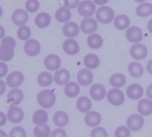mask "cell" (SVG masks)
Returning <instances> with one entry per match:
<instances>
[{
	"label": "cell",
	"mask_w": 152,
	"mask_h": 137,
	"mask_svg": "<svg viewBox=\"0 0 152 137\" xmlns=\"http://www.w3.org/2000/svg\"><path fill=\"white\" fill-rule=\"evenodd\" d=\"M126 82H127L126 77L123 73H120V72L114 73L109 78V84L113 88L121 89L123 87L125 86Z\"/></svg>",
	"instance_id": "obj_28"
},
{
	"label": "cell",
	"mask_w": 152,
	"mask_h": 137,
	"mask_svg": "<svg viewBox=\"0 0 152 137\" xmlns=\"http://www.w3.org/2000/svg\"><path fill=\"white\" fill-rule=\"evenodd\" d=\"M37 82L42 87H48L54 83V75L49 71H42L38 75Z\"/></svg>",
	"instance_id": "obj_33"
},
{
	"label": "cell",
	"mask_w": 152,
	"mask_h": 137,
	"mask_svg": "<svg viewBox=\"0 0 152 137\" xmlns=\"http://www.w3.org/2000/svg\"><path fill=\"white\" fill-rule=\"evenodd\" d=\"M90 97L91 100L100 102L107 97V91L106 87L100 83H94L90 87Z\"/></svg>",
	"instance_id": "obj_6"
},
{
	"label": "cell",
	"mask_w": 152,
	"mask_h": 137,
	"mask_svg": "<svg viewBox=\"0 0 152 137\" xmlns=\"http://www.w3.org/2000/svg\"><path fill=\"white\" fill-rule=\"evenodd\" d=\"M63 2H64V6L71 10V9L77 8L81 1L80 0H63Z\"/></svg>",
	"instance_id": "obj_44"
},
{
	"label": "cell",
	"mask_w": 152,
	"mask_h": 137,
	"mask_svg": "<svg viewBox=\"0 0 152 137\" xmlns=\"http://www.w3.org/2000/svg\"><path fill=\"white\" fill-rule=\"evenodd\" d=\"M135 2H137V3H139L140 5V4H143V3H145L146 2V0H134Z\"/></svg>",
	"instance_id": "obj_55"
},
{
	"label": "cell",
	"mask_w": 152,
	"mask_h": 137,
	"mask_svg": "<svg viewBox=\"0 0 152 137\" xmlns=\"http://www.w3.org/2000/svg\"><path fill=\"white\" fill-rule=\"evenodd\" d=\"M25 8L28 13H36L39 9V2L38 0H27L25 3Z\"/></svg>",
	"instance_id": "obj_42"
},
{
	"label": "cell",
	"mask_w": 152,
	"mask_h": 137,
	"mask_svg": "<svg viewBox=\"0 0 152 137\" xmlns=\"http://www.w3.org/2000/svg\"><path fill=\"white\" fill-rule=\"evenodd\" d=\"M31 30L30 27L26 25L21 26L17 30V37L22 41H25V42L28 41L29 39H31Z\"/></svg>",
	"instance_id": "obj_38"
},
{
	"label": "cell",
	"mask_w": 152,
	"mask_h": 137,
	"mask_svg": "<svg viewBox=\"0 0 152 137\" xmlns=\"http://www.w3.org/2000/svg\"><path fill=\"white\" fill-rule=\"evenodd\" d=\"M76 108L82 113H88L89 111L92 110V100L91 97H87L85 95L78 97L76 101Z\"/></svg>",
	"instance_id": "obj_23"
},
{
	"label": "cell",
	"mask_w": 152,
	"mask_h": 137,
	"mask_svg": "<svg viewBox=\"0 0 152 137\" xmlns=\"http://www.w3.org/2000/svg\"><path fill=\"white\" fill-rule=\"evenodd\" d=\"M69 115L64 110H57L53 115V123L60 128L65 127L69 123Z\"/></svg>",
	"instance_id": "obj_24"
},
{
	"label": "cell",
	"mask_w": 152,
	"mask_h": 137,
	"mask_svg": "<svg viewBox=\"0 0 152 137\" xmlns=\"http://www.w3.org/2000/svg\"><path fill=\"white\" fill-rule=\"evenodd\" d=\"M9 137H27L26 130L22 126H15L13 127L8 134Z\"/></svg>",
	"instance_id": "obj_40"
},
{
	"label": "cell",
	"mask_w": 152,
	"mask_h": 137,
	"mask_svg": "<svg viewBox=\"0 0 152 137\" xmlns=\"http://www.w3.org/2000/svg\"><path fill=\"white\" fill-rule=\"evenodd\" d=\"M51 132H52L51 128L48 124L41 125H35L33 129V133L35 137H50Z\"/></svg>",
	"instance_id": "obj_37"
},
{
	"label": "cell",
	"mask_w": 152,
	"mask_h": 137,
	"mask_svg": "<svg viewBox=\"0 0 152 137\" xmlns=\"http://www.w3.org/2000/svg\"><path fill=\"white\" fill-rule=\"evenodd\" d=\"M77 11L81 16L84 18H90L96 14V4L92 0H83V1L80 2L77 7Z\"/></svg>",
	"instance_id": "obj_4"
},
{
	"label": "cell",
	"mask_w": 152,
	"mask_h": 137,
	"mask_svg": "<svg viewBox=\"0 0 152 137\" xmlns=\"http://www.w3.org/2000/svg\"><path fill=\"white\" fill-rule=\"evenodd\" d=\"M81 92V86L78 84V82L70 81L68 84L64 86V93L66 97L68 98H75L78 97Z\"/></svg>",
	"instance_id": "obj_25"
},
{
	"label": "cell",
	"mask_w": 152,
	"mask_h": 137,
	"mask_svg": "<svg viewBox=\"0 0 152 137\" xmlns=\"http://www.w3.org/2000/svg\"><path fill=\"white\" fill-rule=\"evenodd\" d=\"M7 115L5 114L3 111H0V126H4L7 122Z\"/></svg>",
	"instance_id": "obj_47"
},
{
	"label": "cell",
	"mask_w": 152,
	"mask_h": 137,
	"mask_svg": "<svg viewBox=\"0 0 152 137\" xmlns=\"http://www.w3.org/2000/svg\"><path fill=\"white\" fill-rule=\"evenodd\" d=\"M130 55L132 59H134L136 61H141L144 60L148 53V48L145 45L143 44H134L132 45V47L130 48Z\"/></svg>",
	"instance_id": "obj_8"
},
{
	"label": "cell",
	"mask_w": 152,
	"mask_h": 137,
	"mask_svg": "<svg viewBox=\"0 0 152 137\" xmlns=\"http://www.w3.org/2000/svg\"><path fill=\"white\" fill-rule=\"evenodd\" d=\"M51 16L50 14H48V13L45 12H41L39 14L36 15L35 19H34V22L35 25L39 28V29H45L47 27H48L51 23Z\"/></svg>",
	"instance_id": "obj_29"
},
{
	"label": "cell",
	"mask_w": 152,
	"mask_h": 137,
	"mask_svg": "<svg viewBox=\"0 0 152 137\" xmlns=\"http://www.w3.org/2000/svg\"><path fill=\"white\" fill-rule=\"evenodd\" d=\"M63 50L64 52L70 56L76 55L80 53V45L74 38H67L63 43Z\"/></svg>",
	"instance_id": "obj_18"
},
{
	"label": "cell",
	"mask_w": 152,
	"mask_h": 137,
	"mask_svg": "<svg viewBox=\"0 0 152 137\" xmlns=\"http://www.w3.org/2000/svg\"><path fill=\"white\" fill-rule=\"evenodd\" d=\"M6 36V30L3 26L0 25V39H3Z\"/></svg>",
	"instance_id": "obj_52"
},
{
	"label": "cell",
	"mask_w": 152,
	"mask_h": 137,
	"mask_svg": "<svg viewBox=\"0 0 152 137\" xmlns=\"http://www.w3.org/2000/svg\"><path fill=\"white\" fill-rule=\"evenodd\" d=\"M55 17L58 22L65 24L68 22H70V20H71V17H72L71 10L66 8L65 6H62L56 10V12L55 14Z\"/></svg>",
	"instance_id": "obj_32"
},
{
	"label": "cell",
	"mask_w": 152,
	"mask_h": 137,
	"mask_svg": "<svg viewBox=\"0 0 152 137\" xmlns=\"http://www.w3.org/2000/svg\"><path fill=\"white\" fill-rule=\"evenodd\" d=\"M7 73H8V65L4 61H0V79L7 76Z\"/></svg>",
	"instance_id": "obj_46"
},
{
	"label": "cell",
	"mask_w": 152,
	"mask_h": 137,
	"mask_svg": "<svg viewBox=\"0 0 152 137\" xmlns=\"http://www.w3.org/2000/svg\"><path fill=\"white\" fill-rule=\"evenodd\" d=\"M147 27H148V30L149 31V33H151V34H152V19L148 21Z\"/></svg>",
	"instance_id": "obj_53"
},
{
	"label": "cell",
	"mask_w": 152,
	"mask_h": 137,
	"mask_svg": "<svg viewBox=\"0 0 152 137\" xmlns=\"http://www.w3.org/2000/svg\"><path fill=\"white\" fill-rule=\"evenodd\" d=\"M94 81V74L92 71L88 68H83L80 70L77 73V82L81 87H88L91 86Z\"/></svg>",
	"instance_id": "obj_9"
},
{
	"label": "cell",
	"mask_w": 152,
	"mask_h": 137,
	"mask_svg": "<svg viewBox=\"0 0 152 137\" xmlns=\"http://www.w3.org/2000/svg\"><path fill=\"white\" fill-rule=\"evenodd\" d=\"M146 70H147V71L148 72V74H150V75L152 76V59L149 60V61L147 62Z\"/></svg>",
	"instance_id": "obj_50"
},
{
	"label": "cell",
	"mask_w": 152,
	"mask_h": 137,
	"mask_svg": "<svg viewBox=\"0 0 152 137\" xmlns=\"http://www.w3.org/2000/svg\"><path fill=\"white\" fill-rule=\"evenodd\" d=\"M12 22L15 25L18 27L26 25V23L29 22L28 12L22 8L16 9L12 14Z\"/></svg>",
	"instance_id": "obj_17"
},
{
	"label": "cell",
	"mask_w": 152,
	"mask_h": 137,
	"mask_svg": "<svg viewBox=\"0 0 152 137\" xmlns=\"http://www.w3.org/2000/svg\"><path fill=\"white\" fill-rule=\"evenodd\" d=\"M71 81V73L64 68H61L60 70L55 71L54 82L58 86H65Z\"/></svg>",
	"instance_id": "obj_19"
},
{
	"label": "cell",
	"mask_w": 152,
	"mask_h": 137,
	"mask_svg": "<svg viewBox=\"0 0 152 137\" xmlns=\"http://www.w3.org/2000/svg\"><path fill=\"white\" fill-rule=\"evenodd\" d=\"M92 1L96 4V5H99V6H105L109 0H92Z\"/></svg>",
	"instance_id": "obj_51"
},
{
	"label": "cell",
	"mask_w": 152,
	"mask_h": 137,
	"mask_svg": "<svg viewBox=\"0 0 152 137\" xmlns=\"http://www.w3.org/2000/svg\"><path fill=\"white\" fill-rule=\"evenodd\" d=\"M103 44H104L103 37L98 33H93L91 35H89L87 37V45L91 49L98 50L102 47Z\"/></svg>",
	"instance_id": "obj_30"
},
{
	"label": "cell",
	"mask_w": 152,
	"mask_h": 137,
	"mask_svg": "<svg viewBox=\"0 0 152 137\" xmlns=\"http://www.w3.org/2000/svg\"><path fill=\"white\" fill-rule=\"evenodd\" d=\"M2 15H3V8L1 6H0V18L2 17Z\"/></svg>",
	"instance_id": "obj_56"
},
{
	"label": "cell",
	"mask_w": 152,
	"mask_h": 137,
	"mask_svg": "<svg viewBox=\"0 0 152 137\" xmlns=\"http://www.w3.org/2000/svg\"><path fill=\"white\" fill-rule=\"evenodd\" d=\"M91 137H108L107 129L101 125L92 128L91 132Z\"/></svg>",
	"instance_id": "obj_41"
},
{
	"label": "cell",
	"mask_w": 152,
	"mask_h": 137,
	"mask_svg": "<svg viewBox=\"0 0 152 137\" xmlns=\"http://www.w3.org/2000/svg\"><path fill=\"white\" fill-rule=\"evenodd\" d=\"M15 56V49L7 45H0V61H9Z\"/></svg>",
	"instance_id": "obj_35"
},
{
	"label": "cell",
	"mask_w": 152,
	"mask_h": 137,
	"mask_svg": "<svg viewBox=\"0 0 152 137\" xmlns=\"http://www.w3.org/2000/svg\"><path fill=\"white\" fill-rule=\"evenodd\" d=\"M115 18V11L109 6H103L99 7L96 12V20L102 24H109L114 22Z\"/></svg>",
	"instance_id": "obj_2"
},
{
	"label": "cell",
	"mask_w": 152,
	"mask_h": 137,
	"mask_svg": "<svg viewBox=\"0 0 152 137\" xmlns=\"http://www.w3.org/2000/svg\"><path fill=\"white\" fill-rule=\"evenodd\" d=\"M61 58L55 53L48 54L44 59V66L49 71H56L61 68Z\"/></svg>",
	"instance_id": "obj_7"
},
{
	"label": "cell",
	"mask_w": 152,
	"mask_h": 137,
	"mask_svg": "<svg viewBox=\"0 0 152 137\" xmlns=\"http://www.w3.org/2000/svg\"><path fill=\"white\" fill-rule=\"evenodd\" d=\"M7 115L8 120L14 124H19L24 118V111L19 106H10Z\"/></svg>",
	"instance_id": "obj_15"
},
{
	"label": "cell",
	"mask_w": 152,
	"mask_h": 137,
	"mask_svg": "<svg viewBox=\"0 0 152 137\" xmlns=\"http://www.w3.org/2000/svg\"><path fill=\"white\" fill-rule=\"evenodd\" d=\"M50 137H67V133L64 128L57 127L51 132Z\"/></svg>",
	"instance_id": "obj_45"
},
{
	"label": "cell",
	"mask_w": 152,
	"mask_h": 137,
	"mask_svg": "<svg viewBox=\"0 0 152 137\" xmlns=\"http://www.w3.org/2000/svg\"><path fill=\"white\" fill-rule=\"evenodd\" d=\"M99 28L98 21L92 17L90 18H84L81 23H80V29L81 30L87 35H91L97 31Z\"/></svg>",
	"instance_id": "obj_13"
},
{
	"label": "cell",
	"mask_w": 152,
	"mask_h": 137,
	"mask_svg": "<svg viewBox=\"0 0 152 137\" xmlns=\"http://www.w3.org/2000/svg\"><path fill=\"white\" fill-rule=\"evenodd\" d=\"M0 45H7V46H10V47L15 49V46H16V42H15V38L12 37H5L1 40Z\"/></svg>",
	"instance_id": "obj_43"
},
{
	"label": "cell",
	"mask_w": 152,
	"mask_h": 137,
	"mask_svg": "<svg viewBox=\"0 0 152 137\" xmlns=\"http://www.w3.org/2000/svg\"><path fill=\"white\" fill-rule=\"evenodd\" d=\"M114 26L118 30H124L130 28L131 21L126 14H118L114 20Z\"/></svg>",
	"instance_id": "obj_31"
},
{
	"label": "cell",
	"mask_w": 152,
	"mask_h": 137,
	"mask_svg": "<svg viewBox=\"0 0 152 137\" xmlns=\"http://www.w3.org/2000/svg\"><path fill=\"white\" fill-rule=\"evenodd\" d=\"M145 125L144 117L140 114H132L126 119V125L132 132H138L142 129Z\"/></svg>",
	"instance_id": "obj_5"
},
{
	"label": "cell",
	"mask_w": 152,
	"mask_h": 137,
	"mask_svg": "<svg viewBox=\"0 0 152 137\" xmlns=\"http://www.w3.org/2000/svg\"><path fill=\"white\" fill-rule=\"evenodd\" d=\"M127 71L130 76L134 79H139L144 74V67L139 61H132L128 64Z\"/></svg>",
	"instance_id": "obj_27"
},
{
	"label": "cell",
	"mask_w": 152,
	"mask_h": 137,
	"mask_svg": "<svg viewBox=\"0 0 152 137\" xmlns=\"http://www.w3.org/2000/svg\"><path fill=\"white\" fill-rule=\"evenodd\" d=\"M6 82H7V85L12 89L18 88L24 82V75L23 72L18 71H13L7 75Z\"/></svg>",
	"instance_id": "obj_12"
},
{
	"label": "cell",
	"mask_w": 152,
	"mask_h": 137,
	"mask_svg": "<svg viewBox=\"0 0 152 137\" xmlns=\"http://www.w3.org/2000/svg\"><path fill=\"white\" fill-rule=\"evenodd\" d=\"M131 132L127 125H119L115 128L114 135L115 137H131Z\"/></svg>",
	"instance_id": "obj_39"
},
{
	"label": "cell",
	"mask_w": 152,
	"mask_h": 137,
	"mask_svg": "<svg viewBox=\"0 0 152 137\" xmlns=\"http://www.w3.org/2000/svg\"><path fill=\"white\" fill-rule=\"evenodd\" d=\"M146 95H147V98L152 100V83L149 84L147 88H146Z\"/></svg>",
	"instance_id": "obj_49"
},
{
	"label": "cell",
	"mask_w": 152,
	"mask_h": 137,
	"mask_svg": "<svg viewBox=\"0 0 152 137\" xmlns=\"http://www.w3.org/2000/svg\"><path fill=\"white\" fill-rule=\"evenodd\" d=\"M125 37L128 42L134 44H139L143 39V32L140 28L137 26H132L128 28L125 31Z\"/></svg>",
	"instance_id": "obj_10"
},
{
	"label": "cell",
	"mask_w": 152,
	"mask_h": 137,
	"mask_svg": "<svg viewBox=\"0 0 152 137\" xmlns=\"http://www.w3.org/2000/svg\"><path fill=\"white\" fill-rule=\"evenodd\" d=\"M137 111L143 117H148L152 114V100L142 98L138 102Z\"/></svg>",
	"instance_id": "obj_22"
},
{
	"label": "cell",
	"mask_w": 152,
	"mask_h": 137,
	"mask_svg": "<svg viewBox=\"0 0 152 137\" xmlns=\"http://www.w3.org/2000/svg\"><path fill=\"white\" fill-rule=\"evenodd\" d=\"M0 137H9V136L4 130L0 129Z\"/></svg>",
	"instance_id": "obj_54"
},
{
	"label": "cell",
	"mask_w": 152,
	"mask_h": 137,
	"mask_svg": "<svg viewBox=\"0 0 152 137\" xmlns=\"http://www.w3.org/2000/svg\"><path fill=\"white\" fill-rule=\"evenodd\" d=\"M135 13L137 14V16L144 18V17H148L150 14H152V4L151 3H143L140 4L135 10Z\"/></svg>",
	"instance_id": "obj_36"
},
{
	"label": "cell",
	"mask_w": 152,
	"mask_h": 137,
	"mask_svg": "<svg viewBox=\"0 0 152 137\" xmlns=\"http://www.w3.org/2000/svg\"><path fill=\"white\" fill-rule=\"evenodd\" d=\"M83 64L88 70H96L100 65V59L95 53H88L83 58Z\"/></svg>",
	"instance_id": "obj_26"
},
{
	"label": "cell",
	"mask_w": 152,
	"mask_h": 137,
	"mask_svg": "<svg viewBox=\"0 0 152 137\" xmlns=\"http://www.w3.org/2000/svg\"><path fill=\"white\" fill-rule=\"evenodd\" d=\"M23 99L24 93L18 88L12 89L7 94V103L10 106H19V104L23 102Z\"/></svg>",
	"instance_id": "obj_21"
},
{
	"label": "cell",
	"mask_w": 152,
	"mask_h": 137,
	"mask_svg": "<svg viewBox=\"0 0 152 137\" xmlns=\"http://www.w3.org/2000/svg\"><path fill=\"white\" fill-rule=\"evenodd\" d=\"M144 95V88L141 85L138 83H132L128 86L126 89V96L133 101L140 100Z\"/></svg>",
	"instance_id": "obj_11"
},
{
	"label": "cell",
	"mask_w": 152,
	"mask_h": 137,
	"mask_svg": "<svg viewBox=\"0 0 152 137\" xmlns=\"http://www.w3.org/2000/svg\"><path fill=\"white\" fill-rule=\"evenodd\" d=\"M106 98L111 105L115 106V107L122 106L125 102V94L119 88L112 87L110 90L107 91Z\"/></svg>",
	"instance_id": "obj_3"
},
{
	"label": "cell",
	"mask_w": 152,
	"mask_h": 137,
	"mask_svg": "<svg viewBox=\"0 0 152 137\" xmlns=\"http://www.w3.org/2000/svg\"><path fill=\"white\" fill-rule=\"evenodd\" d=\"M7 82H5L4 80L0 79V96L3 95L7 90Z\"/></svg>",
	"instance_id": "obj_48"
},
{
	"label": "cell",
	"mask_w": 152,
	"mask_h": 137,
	"mask_svg": "<svg viewBox=\"0 0 152 137\" xmlns=\"http://www.w3.org/2000/svg\"><path fill=\"white\" fill-rule=\"evenodd\" d=\"M80 30H81L80 25H78L74 22H68L62 28L63 34L67 38H74V37H76L79 35Z\"/></svg>",
	"instance_id": "obj_20"
},
{
	"label": "cell",
	"mask_w": 152,
	"mask_h": 137,
	"mask_svg": "<svg viewBox=\"0 0 152 137\" xmlns=\"http://www.w3.org/2000/svg\"><path fill=\"white\" fill-rule=\"evenodd\" d=\"M23 50L28 56L35 57L39 54V53L41 51V45L38 40H36L34 38H31L25 42V44L23 45Z\"/></svg>",
	"instance_id": "obj_14"
},
{
	"label": "cell",
	"mask_w": 152,
	"mask_h": 137,
	"mask_svg": "<svg viewBox=\"0 0 152 137\" xmlns=\"http://www.w3.org/2000/svg\"><path fill=\"white\" fill-rule=\"evenodd\" d=\"M102 122V116L101 114L97 110H91L88 113L85 114L84 117V123L89 127H97L99 126V125Z\"/></svg>",
	"instance_id": "obj_16"
},
{
	"label": "cell",
	"mask_w": 152,
	"mask_h": 137,
	"mask_svg": "<svg viewBox=\"0 0 152 137\" xmlns=\"http://www.w3.org/2000/svg\"><path fill=\"white\" fill-rule=\"evenodd\" d=\"M37 102H38V104L42 109L44 110L51 109L56 102V94L53 90H50V89L41 90L37 95Z\"/></svg>",
	"instance_id": "obj_1"
},
{
	"label": "cell",
	"mask_w": 152,
	"mask_h": 137,
	"mask_svg": "<svg viewBox=\"0 0 152 137\" xmlns=\"http://www.w3.org/2000/svg\"><path fill=\"white\" fill-rule=\"evenodd\" d=\"M48 121V114L44 109L37 110L32 115V122L36 125H46Z\"/></svg>",
	"instance_id": "obj_34"
}]
</instances>
